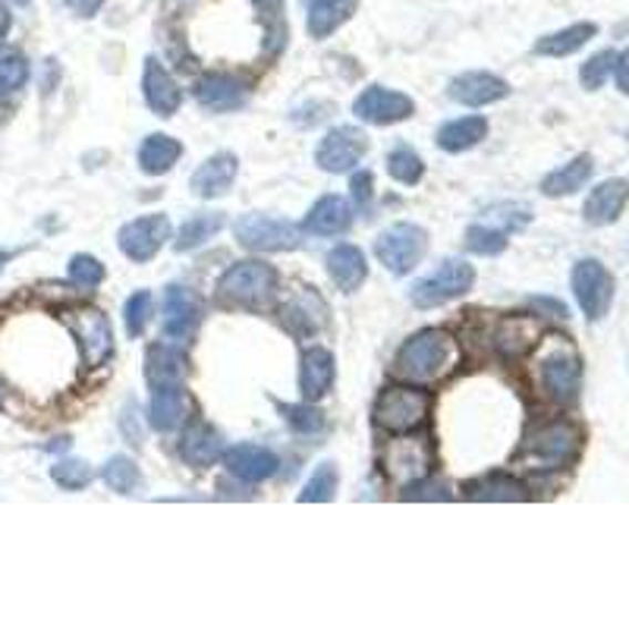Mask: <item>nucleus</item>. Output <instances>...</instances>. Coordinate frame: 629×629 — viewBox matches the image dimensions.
Instances as JSON below:
<instances>
[{
  "label": "nucleus",
  "instance_id": "nucleus-1",
  "mask_svg": "<svg viewBox=\"0 0 629 629\" xmlns=\"http://www.w3.org/2000/svg\"><path fill=\"white\" fill-rule=\"evenodd\" d=\"M456 362H460L456 340L441 328H425L400 347L393 359V374L410 384H429L451 374Z\"/></svg>",
  "mask_w": 629,
  "mask_h": 629
},
{
  "label": "nucleus",
  "instance_id": "nucleus-35",
  "mask_svg": "<svg viewBox=\"0 0 629 629\" xmlns=\"http://www.w3.org/2000/svg\"><path fill=\"white\" fill-rule=\"evenodd\" d=\"M538 324L532 318H504L494 331V347L507 355H523L535 343Z\"/></svg>",
  "mask_w": 629,
  "mask_h": 629
},
{
  "label": "nucleus",
  "instance_id": "nucleus-20",
  "mask_svg": "<svg viewBox=\"0 0 629 629\" xmlns=\"http://www.w3.org/2000/svg\"><path fill=\"white\" fill-rule=\"evenodd\" d=\"M627 202H629L627 179H617V177L605 179V183H598V186L589 193L586 205H582V215H586V220L595 224V227H608V224H613L617 217L623 215Z\"/></svg>",
  "mask_w": 629,
  "mask_h": 629
},
{
  "label": "nucleus",
  "instance_id": "nucleus-22",
  "mask_svg": "<svg viewBox=\"0 0 629 629\" xmlns=\"http://www.w3.org/2000/svg\"><path fill=\"white\" fill-rule=\"evenodd\" d=\"M353 227L350 202L340 196H324L312 205V212L302 220V230L312 236H340Z\"/></svg>",
  "mask_w": 629,
  "mask_h": 629
},
{
  "label": "nucleus",
  "instance_id": "nucleus-38",
  "mask_svg": "<svg viewBox=\"0 0 629 629\" xmlns=\"http://www.w3.org/2000/svg\"><path fill=\"white\" fill-rule=\"evenodd\" d=\"M337 482H340V472H337L334 463H321L312 472V478L306 482V488L299 492V504H328V501H334Z\"/></svg>",
  "mask_w": 629,
  "mask_h": 629
},
{
  "label": "nucleus",
  "instance_id": "nucleus-29",
  "mask_svg": "<svg viewBox=\"0 0 629 629\" xmlns=\"http://www.w3.org/2000/svg\"><path fill=\"white\" fill-rule=\"evenodd\" d=\"M485 136H488V120L478 117V114H470V117L451 120V123H444L437 130V148L451 152V155H460V152L475 148Z\"/></svg>",
  "mask_w": 629,
  "mask_h": 629
},
{
  "label": "nucleus",
  "instance_id": "nucleus-55",
  "mask_svg": "<svg viewBox=\"0 0 629 629\" xmlns=\"http://www.w3.org/2000/svg\"><path fill=\"white\" fill-rule=\"evenodd\" d=\"M13 3H17V7H25V3H29V0H13Z\"/></svg>",
  "mask_w": 629,
  "mask_h": 629
},
{
  "label": "nucleus",
  "instance_id": "nucleus-46",
  "mask_svg": "<svg viewBox=\"0 0 629 629\" xmlns=\"http://www.w3.org/2000/svg\"><path fill=\"white\" fill-rule=\"evenodd\" d=\"M70 280L82 290H92L104 280V265L92 256H73L70 258Z\"/></svg>",
  "mask_w": 629,
  "mask_h": 629
},
{
  "label": "nucleus",
  "instance_id": "nucleus-34",
  "mask_svg": "<svg viewBox=\"0 0 629 629\" xmlns=\"http://www.w3.org/2000/svg\"><path fill=\"white\" fill-rule=\"evenodd\" d=\"M355 13V0H309V35L328 39Z\"/></svg>",
  "mask_w": 629,
  "mask_h": 629
},
{
  "label": "nucleus",
  "instance_id": "nucleus-10",
  "mask_svg": "<svg viewBox=\"0 0 629 629\" xmlns=\"http://www.w3.org/2000/svg\"><path fill=\"white\" fill-rule=\"evenodd\" d=\"M570 283L582 314L589 321H601L608 314L610 302H613V277H610L608 268L595 258H582V261L573 265Z\"/></svg>",
  "mask_w": 629,
  "mask_h": 629
},
{
  "label": "nucleus",
  "instance_id": "nucleus-27",
  "mask_svg": "<svg viewBox=\"0 0 629 629\" xmlns=\"http://www.w3.org/2000/svg\"><path fill=\"white\" fill-rule=\"evenodd\" d=\"M280 318H283V324H287L296 337H309L328 324V309H324V302H321L312 290H302V293L290 299V302L280 309Z\"/></svg>",
  "mask_w": 629,
  "mask_h": 629
},
{
  "label": "nucleus",
  "instance_id": "nucleus-8",
  "mask_svg": "<svg viewBox=\"0 0 629 629\" xmlns=\"http://www.w3.org/2000/svg\"><path fill=\"white\" fill-rule=\"evenodd\" d=\"M475 283V268L463 258H447L434 268L432 275H425L413 287V306L419 309H434V306H444L451 299H460V296L470 290Z\"/></svg>",
  "mask_w": 629,
  "mask_h": 629
},
{
  "label": "nucleus",
  "instance_id": "nucleus-31",
  "mask_svg": "<svg viewBox=\"0 0 629 629\" xmlns=\"http://www.w3.org/2000/svg\"><path fill=\"white\" fill-rule=\"evenodd\" d=\"M595 35H598L595 22H573L567 29L550 32L545 39L535 41V54H542V58H570L579 48H586Z\"/></svg>",
  "mask_w": 629,
  "mask_h": 629
},
{
  "label": "nucleus",
  "instance_id": "nucleus-54",
  "mask_svg": "<svg viewBox=\"0 0 629 629\" xmlns=\"http://www.w3.org/2000/svg\"><path fill=\"white\" fill-rule=\"evenodd\" d=\"M0 410H3V381H0Z\"/></svg>",
  "mask_w": 629,
  "mask_h": 629
},
{
  "label": "nucleus",
  "instance_id": "nucleus-19",
  "mask_svg": "<svg viewBox=\"0 0 629 629\" xmlns=\"http://www.w3.org/2000/svg\"><path fill=\"white\" fill-rule=\"evenodd\" d=\"M236 174H239V161L230 152H217L212 155L202 167H198L193 179H189V189L198 198H217L224 193H230Z\"/></svg>",
  "mask_w": 629,
  "mask_h": 629
},
{
  "label": "nucleus",
  "instance_id": "nucleus-30",
  "mask_svg": "<svg viewBox=\"0 0 629 629\" xmlns=\"http://www.w3.org/2000/svg\"><path fill=\"white\" fill-rule=\"evenodd\" d=\"M466 497L470 501H482V504H492V501H526L529 492H526V485L519 482V478H513L507 472H488V475H482V478H475L466 485Z\"/></svg>",
  "mask_w": 629,
  "mask_h": 629
},
{
  "label": "nucleus",
  "instance_id": "nucleus-12",
  "mask_svg": "<svg viewBox=\"0 0 629 629\" xmlns=\"http://www.w3.org/2000/svg\"><path fill=\"white\" fill-rule=\"evenodd\" d=\"M542 384L554 403H573L579 396L582 384V362L573 347L557 343L545 359H542Z\"/></svg>",
  "mask_w": 629,
  "mask_h": 629
},
{
  "label": "nucleus",
  "instance_id": "nucleus-49",
  "mask_svg": "<svg viewBox=\"0 0 629 629\" xmlns=\"http://www.w3.org/2000/svg\"><path fill=\"white\" fill-rule=\"evenodd\" d=\"M350 189H353V202L359 208H369V202H372V189H374V179L369 171H362V174H355L353 183H350Z\"/></svg>",
  "mask_w": 629,
  "mask_h": 629
},
{
  "label": "nucleus",
  "instance_id": "nucleus-13",
  "mask_svg": "<svg viewBox=\"0 0 629 629\" xmlns=\"http://www.w3.org/2000/svg\"><path fill=\"white\" fill-rule=\"evenodd\" d=\"M167 239H171V217L167 215L136 217V220L123 224L117 234L123 256L133 261H152Z\"/></svg>",
  "mask_w": 629,
  "mask_h": 629
},
{
  "label": "nucleus",
  "instance_id": "nucleus-39",
  "mask_svg": "<svg viewBox=\"0 0 629 629\" xmlns=\"http://www.w3.org/2000/svg\"><path fill=\"white\" fill-rule=\"evenodd\" d=\"M388 174L403 186H415L419 179L425 177V161L415 155L410 145H396L388 155Z\"/></svg>",
  "mask_w": 629,
  "mask_h": 629
},
{
  "label": "nucleus",
  "instance_id": "nucleus-16",
  "mask_svg": "<svg viewBox=\"0 0 629 629\" xmlns=\"http://www.w3.org/2000/svg\"><path fill=\"white\" fill-rule=\"evenodd\" d=\"M198 318H202L198 296L186 287H179V283L167 287V293H164V337L189 340L198 328Z\"/></svg>",
  "mask_w": 629,
  "mask_h": 629
},
{
  "label": "nucleus",
  "instance_id": "nucleus-50",
  "mask_svg": "<svg viewBox=\"0 0 629 629\" xmlns=\"http://www.w3.org/2000/svg\"><path fill=\"white\" fill-rule=\"evenodd\" d=\"M613 79H617V89L629 95V48L620 54V58L613 60Z\"/></svg>",
  "mask_w": 629,
  "mask_h": 629
},
{
  "label": "nucleus",
  "instance_id": "nucleus-37",
  "mask_svg": "<svg viewBox=\"0 0 629 629\" xmlns=\"http://www.w3.org/2000/svg\"><path fill=\"white\" fill-rule=\"evenodd\" d=\"M101 475H104V485L117 494H136L142 488V472L130 456H111Z\"/></svg>",
  "mask_w": 629,
  "mask_h": 629
},
{
  "label": "nucleus",
  "instance_id": "nucleus-33",
  "mask_svg": "<svg viewBox=\"0 0 629 629\" xmlns=\"http://www.w3.org/2000/svg\"><path fill=\"white\" fill-rule=\"evenodd\" d=\"M591 171H595V164H591V155H579L573 157L570 164H564V167H557L554 174L542 179V193L550 198H560V196H573L576 189H582L586 183H589Z\"/></svg>",
  "mask_w": 629,
  "mask_h": 629
},
{
  "label": "nucleus",
  "instance_id": "nucleus-40",
  "mask_svg": "<svg viewBox=\"0 0 629 629\" xmlns=\"http://www.w3.org/2000/svg\"><path fill=\"white\" fill-rule=\"evenodd\" d=\"M507 236L511 234H504L501 227L478 220L466 230V249L475 252V256H501L507 249Z\"/></svg>",
  "mask_w": 629,
  "mask_h": 629
},
{
  "label": "nucleus",
  "instance_id": "nucleus-14",
  "mask_svg": "<svg viewBox=\"0 0 629 629\" xmlns=\"http://www.w3.org/2000/svg\"><path fill=\"white\" fill-rule=\"evenodd\" d=\"M413 111L415 107L410 95L384 89V85H372L353 101L355 117L362 123H372V126H391V123H400V120H410Z\"/></svg>",
  "mask_w": 629,
  "mask_h": 629
},
{
  "label": "nucleus",
  "instance_id": "nucleus-47",
  "mask_svg": "<svg viewBox=\"0 0 629 629\" xmlns=\"http://www.w3.org/2000/svg\"><path fill=\"white\" fill-rule=\"evenodd\" d=\"M280 413H283V419H287V422H290V429H293V432L312 434V432H318L321 425H324L321 413H318V410H312V406H280Z\"/></svg>",
  "mask_w": 629,
  "mask_h": 629
},
{
  "label": "nucleus",
  "instance_id": "nucleus-4",
  "mask_svg": "<svg viewBox=\"0 0 629 629\" xmlns=\"http://www.w3.org/2000/svg\"><path fill=\"white\" fill-rule=\"evenodd\" d=\"M381 470L396 488H410L429 478L434 470V444L429 437H415L413 432L393 434L381 451Z\"/></svg>",
  "mask_w": 629,
  "mask_h": 629
},
{
  "label": "nucleus",
  "instance_id": "nucleus-6",
  "mask_svg": "<svg viewBox=\"0 0 629 629\" xmlns=\"http://www.w3.org/2000/svg\"><path fill=\"white\" fill-rule=\"evenodd\" d=\"M63 324L70 328V334L79 343L85 369H99L114 355V331H111V321L99 309H92V306L70 309V312H63Z\"/></svg>",
  "mask_w": 629,
  "mask_h": 629
},
{
  "label": "nucleus",
  "instance_id": "nucleus-18",
  "mask_svg": "<svg viewBox=\"0 0 629 629\" xmlns=\"http://www.w3.org/2000/svg\"><path fill=\"white\" fill-rule=\"evenodd\" d=\"M224 466L239 482H265L277 472V456L261 444H236L230 451H224Z\"/></svg>",
  "mask_w": 629,
  "mask_h": 629
},
{
  "label": "nucleus",
  "instance_id": "nucleus-21",
  "mask_svg": "<svg viewBox=\"0 0 629 629\" xmlns=\"http://www.w3.org/2000/svg\"><path fill=\"white\" fill-rule=\"evenodd\" d=\"M193 410V400L183 384H167V388H157L152 391V406H148V422L155 432H174L179 429Z\"/></svg>",
  "mask_w": 629,
  "mask_h": 629
},
{
  "label": "nucleus",
  "instance_id": "nucleus-45",
  "mask_svg": "<svg viewBox=\"0 0 629 629\" xmlns=\"http://www.w3.org/2000/svg\"><path fill=\"white\" fill-rule=\"evenodd\" d=\"M613 60H617V54H613V51H598L595 58H589L586 63H582V70H579V79H582V85H586L589 92L601 89V85L608 82V76L613 73Z\"/></svg>",
  "mask_w": 629,
  "mask_h": 629
},
{
  "label": "nucleus",
  "instance_id": "nucleus-28",
  "mask_svg": "<svg viewBox=\"0 0 629 629\" xmlns=\"http://www.w3.org/2000/svg\"><path fill=\"white\" fill-rule=\"evenodd\" d=\"M186 355L167 347V343H155L148 355H145V381L148 388L157 391V388H167V384H183L186 378Z\"/></svg>",
  "mask_w": 629,
  "mask_h": 629
},
{
  "label": "nucleus",
  "instance_id": "nucleus-23",
  "mask_svg": "<svg viewBox=\"0 0 629 629\" xmlns=\"http://www.w3.org/2000/svg\"><path fill=\"white\" fill-rule=\"evenodd\" d=\"M196 99L202 107L224 114V111H236L246 104V85L230 73H208L196 85Z\"/></svg>",
  "mask_w": 629,
  "mask_h": 629
},
{
  "label": "nucleus",
  "instance_id": "nucleus-41",
  "mask_svg": "<svg viewBox=\"0 0 629 629\" xmlns=\"http://www.w3.org/2000/svg\"><path fill=\"white\" fill-rule=\"evenodd\" d=\"M482 220L492 224V227H501L504 234H516V230H523L529 224L532 212L526 205H516V202H501V205L488 208Z\"/></svg>",
  "mask_w": 629,
  "mask_h": 629
},
{
  "label": "nucleus",
  "instance_id": "nucleus-17",
  "mask_svg": "<svg viewBox=\"0 0 629 629\" xmlns=\"http://www.w3.org/2000/svg\"><path fill=\"white\" fill-rule=\"evenodd\" d=\"M142 95L148 101V107L155 111L157 117H174L179 111L183 92L174 82V76L161 66V60H145V73H142Z\"/></svg>",
  "mask_w": 629,
  "mask_h": 629
},
{
  "label": "nucleus",
  "instance_id": "nucleus-15",
  "mask_svg": "<svg viewBox=\"0 0 629 629\" xmlns=\"http://www.w3.org/2000/svg\"><path fill=\"white\" fill-rule=\"evenodd\" d=\"M447 95H451L456 104H463V107H485V104L507 99V95H511V85L501 76H494V73L470 70V73H460L456 79H451Z\"/></svg>",
  "mask_w": 629,
  "mask_h": 629
},
{
  "label": "nucleus",
  "instance_id": "nucleus-44",
  "mask_svg": "<svg viewBox=\"0 0 629 629\" xmlns=\"http://www.w3.org/2000/svg\"><path fill=\"white\" fill-rule=\"evenodd\" d=\"M152 293L148 290H138L126 299V306H123V321H126V334L130 337H142V331L148 328V321H152Z\"/></svg>",
  "mask_w": 629,
  "mask_h": 629
},
{
  "label": "nucleus",
  "instance_id": "nucleus-43",
  "mask_svg": "<svg viewBox=\"0 0 629 629\" xmlns=\"http://www.w3.org/2000/svg\"><path fill=\"white\" fill-rule=\"evenodd\" d=\"M29 79V63L20 51H0V95L20 92Z\"/></svg>",
  "mask_w": 629,
  "mask_h": 629
},
{
  "label": "nucleus",
  "instance_id": "nucleus-25",
  "mask_svg": "<svg viewBox=\"0 0 629 629\" xmlns=\"http://www.w3.org/2000/svg\"><path fill=\"white\" fill-rule=\"evenodd\" d=\"M179 456H183L189 466H198V470L215 466L217 460L224 456V437H220L215 425L196 422V425L186 429L183 441H179Z\"/></svg>",
  "mask_w": 629,
  "mask_h": 629
},
{
  "label": "nucleus",
  "instance_id": "nucleus-53",
  "mask_svg": "<svg viewBox=\"0 0 629 629\" xmlns=\"http://www.w3.org/2000/svg\"><path fill=\"white\" fill-rule=\"evenodd\" d=\"M10 258H13V252H7V249H0V271H3V265H7Z\"/></svg>",
  "mask_w": 629,
  "mask_h": 629
},
{
  "label": "nucleus",
  "instance_id": "nucleus-42",
  "mask_svg": "<svg viewBox=\"0 0 629 629\" xmlns=\"http://www.w3.org/2000/svg\"><path fill=\"white\" fill-rule=\"evenodd\" d=\"M51 478L58 482L60 488H66V492H82V488L92 485L95 472L82 460H60V463H54V470H51Z\"/></svg>",
  "mask_w": 629,
  "mask_h": 629
},
{
  "label": "nucleus",
  "instance_id": "nucleus-5",
  "mask_svg": "<svg viewBox=\"0 0 629 629\" xmlns=\"http://www.w3.org/2000/svg\"><path fill=\"white\" fill-rule=\"evenodd\" d=\"M576 451H579V429L567 419H554L526 434L519 456L532 470H560L576 456Z\"/></svg>",
  "mask_w": 629,
  "mask_h": 629
},
{
  "label": "nucleus",
  "instance_id": "nucleus-9",
  "mask_svg": "<svg viewBox=\"0 0 629 629\" xmlns=\"http://www.w3.org/2000/svg\"><path fill=\"white\" fill-rule=\"evenodd\" d=\"M234 234L239 246L252 252H290L302 243V230L296 224L271 215H243L236 220Z\"/></svg>",
  "mask_w": 629,
  "mask_h": 629
},
{
  "label": "nucleus",
  "instance_id": "nucleus-52",
  "mask_svg": "<svg viewBox=\"0 0 629 629\" xmlns=\"http://www.w3.org/2000/svg\"><path fill=\"white\" fill-rule=\"evenodd\" d=\"M10 13H7V7H3V3H0V41L7 39V32H10Z\"/></svg>",
  "mask_w": 629,
  "mask_h": 629
},
{
  "label": "nucleus",
  "instance_id": "nucleus-26",
  "mask_svg": "<svg viewBox=\"0 0 629 629\" xmlns=\"http://www.w3.org/2000/svg\"><path fill=\"white\" fill-rule=\"evenodd\" d=\"M324 265H328L331 280H334L340 290H347V293L359 290V287L365 283V277H369V265H365L362 249H355L350 243L334 246V249L328 252V258H324Z\"/></svg>",
  "mask_w": 629,
  "mask_h": 629
},
{
  "label": "nucleus",
  "instance_id": "nucleus-11",
  "mask_svg": "<svg viewBox=\"0 0 629 629\" xmlns=\"http://www.w3.org/2000/svg\"><path fill=\"white\" fill-rule=\"evenodd\" d=\"M369 152V138L355 126H334L314 148V164L328 174H347Z\"/></svg>",
  "mask_w": 629,
  "mask_h": 629
},
{
  "label": "nucleus",
  "instance_id": "nucleus-48",
  "mask_svg": "<svg viewBox=\"0 0 629 629\" xmlns=\"http://www.w3.org/2000/svg\"><path fill=\"white\" fill-rule=\"evenodd\" d=\"M403 501H451V492L444 482H432V475H429L410 488H403Z\"/></svg>",
  "mask_w": 629,
  "mask_h": 629
},
{
  "label": "nucleus",
  "instance_id": "nucleus-36",
  "mask_svg": "<svg viewBox=\"0 0 629 629\" xmlns=\"http://www.w3.org/2000/svg\"><path fill=\"white\" fill-rule=\"evenodd\" d=\"M224 227V215L217 212H202V215H193L183 227H179L177 236V252H189V249H198L202 243H208L212 236Z\"/></svg>",
  "mask_w": 629,
  "mask_h": 629
},
{
  "label": "nucleus",
  "instance_id": "nucleus-32",
  "mask_svg": "<svg viewBox=\"0 0 629 629\" xmlns=\"http://www.w3.org/2000/svg\"><path fill=\"white\" fill-rule=\"evenodd\" d=\"M183 155V145L174 136H164V133H152L148 138H142L138 145V167L148 174V177H161L167 174Z\"/></svg>",
  "mask_w": 629,
  "mask_h": 629
},
{
  "label": "nucleus",
  "instance_id": "nucleus-3",
  "mask_svg": "<svg viewBox=\"0 0 629 629\" xmlns=\"http://www.w3.org/2000/svg\"><path fill=\"white\" fill-rule=\"evenodd\" d=\"M277 290V271L265 261H236L217 280V299L243 309H265Z\"/></svg>",
  "mask_w": 629,
  "mask_h": 629
},
{
  "label": "nucleus",
  "instance_id": "nucleus-7",
  "mask_svg": "<svg viewBox=\"0 0 629 629\" xmlns=\"http://www.w3.org/2000/svg\"><path fill=\"white\" fill-rule=\"evenodd\" d=\"M429 252V234L415 224H393L374 239V258L391 271L393 277H403Z\"/></svg>",
  "mask_w": 629,
  "mask_h": 629
},
{
  "label": "nucleus",
  "instance_id": "nucleus-2",
  "mask_svg": "<svg viewBox=\"0 0 629 629\" xmlns=\"http://www.w3.org/2000/svg\"><path fill=\"white\" fill-rule=\"evenodd\" d=\"M429 413H432V393L422 391L419 384H393L378 393L372 419L381 432L406 434L415 432Z\"/></svg>",
  "mask_w": 629,
  "mask_h": 629
},
{
  "label": "nucleus",
  "instance_id": "nucleus-51",
  "mask_svg": "<svg viewBox=\"0 0 629 629\" xmlns=\"http://www.w3.org/2000/svg\"><path fill=\"white\" fill-rule=\"evenodd\" d=\"M70 7L76 10L79 17H92L101 7V0H70Z\"/></svg>",
  "mask_w": 629,
  "mask_h": 629
},
{
  "label": "nucleus",
  "instance_id": "nucleus-24",
  "mask_svg": "<svg viewBox=\"0 0 629 629\" xmlns=\"http://www.w3.org/2000/svg\"><path fill=\"white\" fill-rule=\"evenodd\" d=\"M334 374V355L328 353V350H321V347H312V350L302 353V362H299V391L312 403V400H318V396H324V393L331 391Z\"/></svg>",
  "mask_w": 629,
  "mask_h": 629
}]
</instances>
